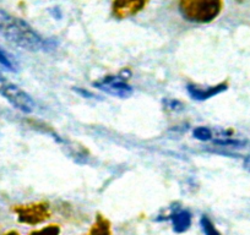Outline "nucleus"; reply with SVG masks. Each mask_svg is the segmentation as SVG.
<instances>
[{
	"mask_svg": "<svg viewBox=\"0 0 250 235\" xmlns=\"http://www.w3.org/2000/svg\"><path fill=\"white\" fill-rule=\"evenodd\" d=\"M0 35L5 39L28 52L50 50L54 42L42 37L27 22L0 10Z\"/></svg>",
	"mask_w": 250,
	"mask_h": 235,
	"instance_id": "nucleus-1",
	"label": "nucleus"
},
{
	"mask_svg": "<svg viewBox=\"0 0 250 235\" xmlns=\"http://www.w3.org/2000/svg\"><path fill=\"white\" fill-rule=\"evenodd\" d=\"M223 8V0H180L183 18L190 22L208 23L215 20Z\"/></svg>",
	"mask_w": 250,
	"mask_h": 235,
	"instance_id": "nucleus-2",
	"label": "nucleus"
},
{
	"mask_svg": "<svg viewBox=\"0 0 250 235\" xmlns=\"http://www.w3.org/2000/svg\"><path fill=\"white\" fill-rule=\"evenodd\" d=\"M0 96H3L11 105L21 112L32 113L35 110L36 104L32 97L1 75H0Z\"/></svg>",
	"mask_w": 250,
	"mask_h": 235,
	"instance_id": "nucleus-3",
	"label": "nucleus"
},
{
	"mask_svg": "<svg viewBox=\"0 0 250 235\" xmlns=\"http://www.w3.org/2000/svg\"><path fill=\"white\" fill-rule=\"evenodd\" d=\"M131 73L129 70H123L119 75L105 76L100 81L93 82V86L113 97L128 98L133 95V87L126 82Z\"/></svg>",
	"mask_w": 250,
	"mask_h": 235,
	"instance_id": "nucleus-4",
	"label": "nucleus"
},
{
	"mask_svg": "<svg viewBox=\"0 0 250 235\" xmlns=\"http://www.w3.org/2000/svg\"><path fill=\"white\" fill-rule=\"evenodd\" d=\"M15 212L18 213L19 220L26 224H38L49 217L48 212V206L45 203H36V205L28 206H19L15 208Z\"/></svg>",
	"mask_w": 250,
	"mask_h": 235,
	"instance_id": "nucleus-5",
	"label": "nucleus"
},
{
	"mask_svg": "<svg viewBox=\"0 0 250 235\" xmlns=\"http://www.w3.org/2000/svg\"><path fill=\"white\" fill-rule=\"evenodd\" d=\"M150 0H114L113 15L118 19H126L140 13Z\"/></svg>",
	"mask_w": 250,
	"mask_h": 235,
	"instance_id": "nucleus-6",
	"label": "nucleus"
},
{
	"mask_svg": "<svg viewBox=\"0 0 250 235\" xmlns=\"http://www.w3.org/2000/svg\"><path fill=\"white\" fill-rule=\"evenodd\" d=\"M227 88V83H220V85L208 86V87H200V86L194 85V83H189V85L187 86L188 93H189V96L195 100L210 99V98L225 92Z\"/></svg>",
	"mask_w": 250,
	"mask_h": 235,
	"instance_id": "nucleus-7",
	"label": "nucleus"
},
{
	"mask_svg": "<svg viewBox=\"0 0 250 235\" xmlns=\"http://www.w3.org/2000/svg\"><path fill=\"white\" fill-rule=\"evenodd\" d=\"M173 230L178 234L187 232L191 225V215L188 211H177L170 215Z\"/></svg>",
	"mask_w": 250,
	"mask_h": 235,
	"instance_id": "nucleus-8",
	"label": "nucleus"
},
{
	"mask_svg": "<svg viewBox=\"0 0 250 235\" xmlns=\"http://www.w3.org/2000/svg\"><path fill=\"white\" fill-rule=\"evenodd\" d=\"M88 235H110L109 224L107 220L103 219L102 217H98L97 222L95 223Z\"/></svg>",
	"mask_w": 250,
	"mask_h": 235,
	"instance_id": "nucleus-9",
	"label": "nucleus"
},
{
	"mask_svg": "<svg viewBox=\"0 0 250 235\" xmlns=\"http://www.w3.org/2000/svg\"><path fill=\"white\" fill-rule=\"evenodd\" d=\"M200 224L205 235H221V233L216 229V227L213 225V223L211 222V219L208 215H203V217H201Z\"/></svg>",
	"mask_w": 250,
	"mask_h": 235,
	"instance_id": "nucleus-10",
	"label": "nucleus"
},
{
	"mask_svg": "<svg viewBox=\"0 0 250 235\" xmlns=\"http://www.w3.org/2000/svg\"><path fill=\"white\" fill-rule=\"evenodd\" d=\"M193 136L199 141H208L212 138V130L205 126H198L194 129Z\"/></svg>",
	"mask_w": 250,
	"mask_h": 235,
	"instance_id": "nucleus-11",
	"label": "nucleus"
},
{
	"mask_svg": "<svg viewBox=\"0 0 250 235\" xmlns=\"http://www.w3.org/2000/svg\"><path fill=\"white\" fill-rule=\"evenodd\" d=\"M0 64L5 69L10 71H16V65L14 60L10 58V55L6 54L3 49H0Z\"/></svg>",
	"mask_w": 250,
	"mask_h": 235,
	"instance_id": "nucleus-12",
	"label": "nucleus"
},
{
	"mask_svg": "<svg viewBox=\"0 0 250 235\" xmlns=\"http://www.w3.org/2000/svg\"><path fill=\"white\" fill-rule=\"evenodd\" d=\"M163 107L167 110H170V112H182L184 109L183 103H180L177 99H169V98L163 99Z\"/></svg>",
	"mask_w": 250,
	"mask_h": 235,
	"instance_id": "nucleus-13",
	"label": "nucleus"
},
{
	"mask_svg": "<svg viewBox=\"0 0 250 235\" xmlns=\"http://www.w3.org/2000/svg\"><path fill=\"white\" fill-rule=\"evenodd\" d=\"M59 232L58 225H49V227H45L37 232H32L30 235H59Z\"/></svg>",
	"mask_w": 250,
	"mask_h": 235,
	"instance_id": "nucleus-14",
	"label": "nucleus"
},
{
	"mask_svg": "<svg viewBox=\"0 0 250 235\" xmlns=\"http://www.w3.org/2000/svg\"><path fill=\"white\" fill-rule=\"evenodd\" d=\"M75 92H78L79 95L83 96L85 98H95V95H93V93L88 92V91L86 90H83V88H79V87L75 88Z\"/></svg>",
	"mask_w": 250,
	"mask_h": 235,
	"instance_id": "nucleus-15",
	"label": "nucleus"
},
{
	"mask_svg": "<svg viewBox=\"0 0 250 235\" xmlns=\"http://www.w3.org/2000/svg\"><path fill=\"white\" fill-rule=\"evenodd\" d=\"M244 168L250 172V155L245 157V159H244Z\"/></svg>",
	"mask_w": 250,
	"mask_h": 235,
	"instance_id": "nucleus-16",
	"label": "nucleus"
},
{
	"mask_svg": "<svg viewBox=\"0 0 250 235\" xmlns=\"http://www.w3.org/2000/svg\"><path fill=\"white\" fill-rule=\"evenodd\" d=\"M5 235H20V234H19V233H16V232H9V233H6Z\"/></svg>",
	"mask_w": 250,
	"mask_h": 235,
	"instance_id": "nucleus-17",
	"label": "nucleus"
}]
</instances>
